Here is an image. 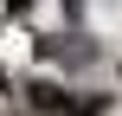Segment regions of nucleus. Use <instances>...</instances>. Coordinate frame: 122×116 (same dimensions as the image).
<instances>
[{"label": "nucleus", "mask_w": 122, "mask_h": 116, "mask_svg": "<svg viewBox=\"0 0 122 116\" xmlns=\"http://www.w3.org/2000/svg\"><path fill=\"white\" fill-rule=\"evenodd\" d=\"M26 103L45 116H97L103 103H90V97H71V90H58V84H26Z\"/></svg>", "instance_id": "obj_1"}, {"label": "nucleus", "mask_w": 122, "mask_h": 116, "mask_svg": "<svg viewBox=\"0 0 122 116\" xmlns=\"http://www.w3.org/2000/svg\"><path fill=\"white\" fill-rule=\"evenodd\" d=\"M19 6H32V0H13V13H19Z\"/></svg>", "instance_id": "obj_2"}, {"label": "nucleus", "mask_w": 122, "mask_h": 116, "mask_svg": "<svg viewBox=\"0 0 122 116\" xmlns=\"http://www.w3.org/2000/svg\"><path fill=\"white\" fill-rule=\"evenodd\" d=\"M0 90H6V77H0Z\"/></svg>", "instance_id": "obj_3"}]
</instances>
